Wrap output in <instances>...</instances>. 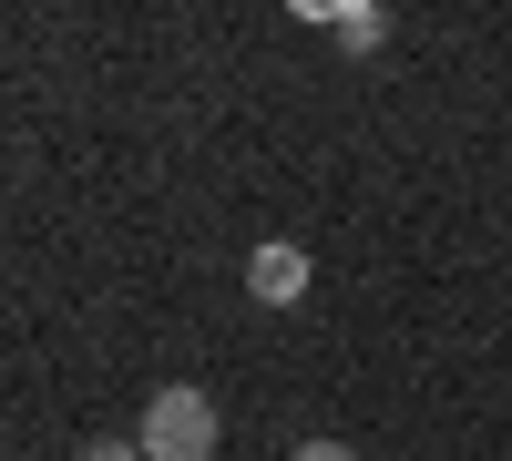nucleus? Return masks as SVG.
I'll return each instance as SVG.
<instances>
[{
    "mask_svg": "<svg viewBox=\"0 0 512 461\" xmlns=\"http://www.w3.org/2000/svg\"><path fill=\"white\" fill-rule=\"evenodd\" d=\"M287 461H359V451H349V441H297Z\"/></svg>",
    "mask_w": 512,
    "mask_h": 461,
    "instance_id": "obj_4",
    "label": "nucleus"
},
{
    "mask_svg": "<svg viewBox=\"0 0 512 461\" xmlns=\"http://www.w3.org/2000/svg\"><path fill=\"white\" fill-rule=\"evenodd\" d=\"M328 31L349 41V52H379V41H390V11H328Z\"/></svg>",
    "mask_w": 512,
    "mask_h": 461,
    "instance_id": "obj_3",
    "label": "nucleus"
},
{
    "mask_svg": "<svg viewBox=\"0 0 512 461\" xmlns=\"http://www.w3.org/2000/svg\"><path fill=\"white\" fill-rule=\"evenodd\" d=\"M216 441H226V421H216V400H205L195 380H164L144 400V431H134L144 461H216Z\"/></svg>",
    "mask_w": 512,
    "mask_h": 461,
    "instance_id": "obj_1",
    "label": "nucleus"
},
{
    "mask_svg": "<svg viewBox=\"0 0 512 461\" xmlns=\"http://www.w3.org/2000/svg\"><path fill=\"white\" fill-rule=\"evenodd\" d=\"M308 287H318V267H308V246H287V236H267V246H256V257H246V298H256V308H297V298H308Z\"/></svg>",
    "mask_w": 512,
    "mask_h": 461,
    "instance_id": "obj_2",
    "label": "nucleus"
},
{
    "mask_svg": "<svg viewBox=\"0 0 512 461\" xmlns=\"http://www.w3.org/2000/svg\"><path fill=\"white\" fill-rule=\"evenodd\" d=\"M72 461H144V451H134V441H82Z\"/></svg>",
    "mask_w": 512,
    "mask_h": 461,
    "instance_id": "obj_5",
    "label": "nucleus"
}]
</instances>
